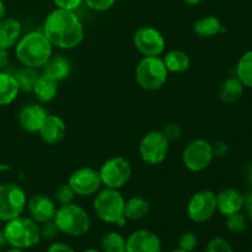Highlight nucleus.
<instances>
[{"label": "nucleus", "mask_w": 252, "mask_h": 252, "mask_svg": "<svg viewBox=\"0 0 252 252\" xmlns=\"http://www.w3.org/2000/svg\"><path fill=\"white\" fill-rule=\"evenodd\" d=\"M42 32L59 49L76 48L84 39V26L78 15L58 7L47 15Z\"/></svg>", "instance_id": "obj_1"}, {"label": "nucleus", "mask_w": 252, "mask_h": 252, "mask_svg": "<svg viewBox=\"0 0 252 252\" xmlns=\"http://www.w3.org/2000/svg\"><path fill=\"white\" fill-rule=\"evenodd\" d=\"M53 46L42 31H31L20 37L15 54L20 63L30 68H39L52 57Z\"/></svg>", "instance_id": "obj_2"}, {"label": "nucleus", "mask_w": 252, "mask_h": 252, "mask_svg": "<svg viewBox=\"0 0 252 252\" xmlns=\"http://www.w3.org/2000/svg\"><path fill=\"white\" fill-rule=\"evenodd\" d=\"M2 231L6 243L15 249H31L41 241L38 223L27 217L20 216L6 221Z\"/></svg>", "instance_id": "obj_3"}, {"label": "nucleus", "mask_w": 252, "mask_h": 252, "mask_svg": "<svg viewBox=\"0 0 252 252\" xmlns=\"http://www.w3.org/2000/svg\"><path fill=\"white\" fill-rule=\"evenodd\" d=\"M126 201L118 189H107L98 191L94 199V211L100 220L123 226L127 223L125 217Z\"/></svg>", "instance_id": "obj_4"}, {"label": "nucleus", "mask_w": 252, "mask_h": 252, "mask_svg": "<svg viewBox=\"0 0 252 252\" xmlns=\"http://www.w3.org/2000/svg\"><path fill=\"white\" fill-rule=\"evenodd\" d=\"M53 221L61 233L70 236L85 235L91 226L88 212L75 203L64 204L57 208Z\"/></svg>", "instance_id": "obj_5"}, {"label": "nucleus", "mask_w": 252, "mask_h": 252, "mask_svg": "<svg viewBox=\"0 0 252 252\" xmlns=\"http://www.w3.org/2000/svg\"><path fill=\"white\" fill-rule=\"evenodd\" d=\"M169 75L164 59L160 57H144L135 68V80L147 91H157L165 85Z\"/></svg>", "instance_id": "obj_6"}, {"label": "nucleus", "mask_w": 252, "mask_h": 252, "mask_svg": "<svg viewBox=\"0 0 252 252\" xmlns=\"http://www.w3.org/2000/svg\"><path fill=\"white\" fill-rule=\"evenodd\" d=\"M27 206L24 189L15 184L0 185V220L9 221L20 217Z\"/></svg>", "instance_id": "obj_7"}, {"label": "nucleus", "mask_w": 252, "mask_h": 252, "mask_svg": "<svg viewBox=\"0 0 252 252\" xmlns=\"http://www.w3.org/2000/svg\"><path fill=\"white\" fill-rule=\"evenodd\" d=\"M98 172L102 185L107 189H120L129 181L132 176V166L125 158L115 157L106 160Z\"/></svg>", "instance_id": "obj_8"}, {"label": "nucleus", "mask_w": 252, "mask_h": 252, "mask_svg": "<svg viewBox=\"0 0 252 252\" xmlns=\"http://www.w3.org/2000/svg\"><path fill=\"white\" fill-rule=\"evenodd\" d=\"M170 142L161 130L148 132L139 143V155L149 165H159L166 159Z\"/></svg>", "instance_id": "obj_9"}, {"label": "nucleus", "mask_w": 252, "mask_h": 252, "mask_svg": "<svg viewBox=\"0 0 252 252\" xmlns=\"http://www.w3.org/2000/svg\"><path fill=\"white\" fill-rule=\"evenodd\" d=\"M214 159L212 143L206 139H194L186 145L182 153L184 165L193 172H201L212 164Z\"/></svg>", "instance_id": "obj_10"}, {"label": "nucleus", "mask_w": 252, "mask_h": 252, "mask_svg": "<svg viewBox=\"0 0 252 252\" xmlns=\"http://www.w3.org/2000/svg\"><path fill=\"white\" fill-rule=\"evenodd\" d=\"M217 212V194L211 189L196 192L187 204V216L194 223L209 220Z\"/></svg>", "instance_id": "obj_11"}, {"label": "nucleus", "mask_w": 252, "mask_h": 252, "mask_svg": "<svg viewBox=\"0 0 252 252\" xmlns=\"http://www.w3.org/2000/svg\"><path fill=\"white\" fill-rule=\"evenodd\" d=\"M133 43L137 51L144 57H160L166 46L161 32L150 26L138 29L133 36Z\"/></svg>", "instance_id": "obj_12"}, {"label": "nucleus", "mask_w": 252, "mask_h": 252, "mask_svg": "<svg viewBox=\"0 0 252 252\" xmlns=\"http://www.w3.org/2000/svg\"><path fill=\"white\" fill-rule=\"evenodd\" d=\"M68 185L76 196L86 197L95 194L102 186L100 172L93 167H80L69 176Z\"/></svg>", "instance_id": "obj_13"}, {"label": "nucleus", "mask_w": 252, "mask_h": 252, "mask_svg": "<svg viewBox=\"0 0 252 252\" xmlns=\"http://www.w3.org/2000/svg\"><path fill=\"white\" fill-rule=\"evenodd\" d=\"M161 249L159 236L147 229L134 231L126 240V252H161Z\"/></svg>", "instance_id": "obj_14"}, {"label": "nucleus", "mask_w": 252, "mask_h": 252, "mask_svg": "<svg viewBox=\"0 0 252 252\" xmlns=\"http://www.w3.org/2000/svg\"><path fill=\"white\" fill-rule=\"evenodd\" d=\"M27 211L30 218L33 219L36 223L43 224L46 221L53 220L57 207L52 198L44 194H34L27 201Z\"/></svg>", "instance_id": "obj_15"}, {"label": "nucleus", "mask_w": 252, "mask_h": 252, "mask_svg": "<svg viewBox=\"0 0 252 252\" xmlns=\"http://www.w3.org/2000/svg\"><path fill=\"white\" fill-rule=\"evenodd\" d=\"M47 110L39 103H29L21 108L19 113V123L26 132L38 133L46 121Z\"/></svg>", "instance_id": "obj_16"}, {"label": "nucleus", "mask_w": 252, "mask_h": 252, "mask_svg": "<svg viewBox=\"0 0 252 252\" xmlns=\"http://www.w3.org/2000/svg\"><path fill=\"white\" fill-rule=\"evenodd\" d=\"M66 126L63 118L56 115H48L38 134L41 139L48 145H56L61 143L65 137Z\"/></svg>", "instance_id": "obj_17"}, {"label": "nucleus", "mask_w": 252, "mask_h": 252, "mask_svg": "<svg viewBox=\"0 0 252 252\" xmlns=\"http://www.w3.org/2000/svg\"><path fill=\"white\" fill-rule=\"evenodd\" d=\"M245 204L243 194L235 189H225L217 194V211L228 217L230 214L241 212Z\"/></svg>", "instance_id": "obj_18"}, {"label": "nucleus", "mask_w": 252, "mask_h": 252, "mask_svg": "<svg viewBox=\"0 0 252 252\" xmlns=\"http://www.w3.org/2000/svg\"><path fill=\"white\" fill-rule=\"evenodd\" d=\"M22 26L15 19L0 20V48L7 49L16 46L21 37Z\"/></svg>", "instance_id": "obj_19"}, {"label": "nucleus", "mask_w": 252, "mask_h": 252, "mask_svg": "<svg viewBox=\"0 0 252 252\" xmlns=\"http://www.w3.org/2000/svg\"><path fill=\"white\" fill-rule=\"evenodd\" d=\"M32 93L34 94L36 98L41 103L51 102L52 100L56 98L57 94H58V81L54 80L51 76L46 75V74L39 75Z\"/></svg>", "instance_id": "obj_20"}, {"label": "nucleus", "mask_w": 252, "mask_h": 252, "mask_svg": "<svg viewBox=\"0 0 252 252\" xmlns=\"http://www.w3.org/2000/svg\"><path fill=\"white\" fill-rule=\"evenodd\" d=\"M43 68L44 74L53 78L58 83L61 80H64L65 78H68L71 70L70 62L66 58H64L63 56H52L47 61V63L44 64Z\"/></svg>", "instance_id": "obj_21"}, {"label": "nucleus", "mask_w": 252, "mask_h": 252, "mask_svg": "<svg viewBox=\"0 0 252 252\" xmlns=\"http://www.w3.org/2000/svg\"><path fill=\"white\" fill-rule=\"evenodd\" d=\"M20 88L14 75L0 71V106H6L16 100Z\"/></svg>", "instance_id": "obj_22"}, {"label": "nucleus", "mask_w": 252, "mask_h": 252, "mask_svg": "<svg viewBox=\"0 0 252 252\" xmlns=\"http://www.w3.org/2000/svg\"><path fill=\"white\" fill-rule=\"evenodd\" d=\"M150 212V204L145 198L139 196L130 197L126 201L125 217L127 220H140Z\"/></svg>", "instance_id": "obj_23"}, {"label": "nucleus", "mask_w": 252, "mask_h": 252, "mask_svg": "<svg viewBox=\"0 0 252 252\" xmlns=\"http://www.w3.org/2000/svg\"><path fill=\"white\" fill-rule=\"evenodd\" d=\"M244 88L238 78H229L221 83L219 86V98L224 103H234L241 98L244 94Z\"/></svg>", "instance_id": "obj_24"}, {"label": "nucleus", "mask_w": 252, "mask_h": 252, "mask_svg": "<svg viewBox=\"0 0 252 252\" xmlns=\"http://www.w3.org/2000/svg\"><path fill=\"white\" fill-rule=\"evenodd\" d=\"M164 63L169 71L181 74L189 70V65H191V59H189V54L185 53L184 51L174 49L165 54Z\"/></svg>", "instance_id": "obj_25"}, {"label": "nucleus", "mask_w": 252, "mask_h": 252, "mask_svg": "<svg viewBox=\"0 0 252 252\" xmlns=\"http://www.w3.org/2000/svg\"><path fill=\"white\" fill-rule=\"evenodd\" d=\"M193 31L199 37H213L224 32L221 21L217 16H204L197 20L193 25Z\"/></svg>", "instance_id": "obj_26"}, {"label": "nucleus", "mask_w": 252, "mask_h": 252, "mask_svg": "<svg viewBox=\"0 0 252 252\" xmlns=\"http://www.w3.org/2000/svg\"><path fill=\"white\" fill-rule=\"evenodd\" d=\"M236 78L244 86L252 89V51H248L241 56L236 65Z\"/></svg>", "instance_id": "obj_27"}, {"label": "nucleus", "mask_w": 252, "mask_h": 252, "mask_svg": "<svg viewBox=\"0 0 252 252\" xmlns=\"http://www.w3.org/2000/svg\"><path fill=\"white\" fill-rule=\"evenodd\" d=\"M14 76L15 79H16L20 90L31 93V91L33 90V86L39 75L37 74V71L34 70V68L24 66V68L19 69V70L14 74Z\"/></svg>", "instance_id": "obj_28"}, {"label": "nucleus", "mask_w": 252, "mask_h": 252, "mask_svg": "<svg viewBox=\"0 0 252 252\" xmlns=\"http://www.w3.org/2000/svg\"><path fill=\"white\" fill-rule=\"evenodd\" d=\"M103 252H126V239L117 231H110L101 239Z\"/></svg>", "instance_id": "obj_29"}, {"label": "nucleus", "mask_w": 252, "mask_h": 252, "mask_svg": "<svg viewBox=\"0 0 252 252\" xmlns=\"http://www.w3.org/2000/svg\"><path fill=\"white\" fill-rule=\"evenodd\" d=\"M225 225L231 234H241L248 229V219L241 212H238L226 217Z\"/></svg>", "instance_id": "obj_30"}, {"label": "nucleus", "mask_w": 252, "mask_h": 252, "mask_svg": "<svg viewBox=\"0 0 252 252\" xmlns=\"http://www.w3.org/2000/svg\"><path fill=\"white\" fill-rule=\"evenodd\" d=\"M75 196L76 194L74 193V191L71 189V187L69 186L68 184L61 185V186L56 189V193H54V198H56V201L58 202L61 206L73 203Z\"/></svg>", "instance_id": "obj_31"}, {"label": "nucleus", "mask_w": 252, "mask_h": 252, "mask_svg": "<svg viewBox=\"0 0 252 252\" xmlns=\"http://www.w3.org/2000/svg\"><path fill=\"white\" fill-rule=\"evenodd\" d=\"M204 252H234L230 244L223 238H214L207 244Z\"/></svg>", "instance_id": "obj_32"}, {"label": "nucleus", "mask_w": 252, "mask_h": 252, "mask_svg": "<svg viewBox=\"0 0 252 252\" xmlns=\"http://www.w3.org/2000/svg\"><path fill=\"white\" fill-rule=\"evenodd\" d=\"M197 244H198V239H197L196 234L192 233V231H187V233L182 234L181 238H180L179 249L187 252H192L196 249Z\"/></svg>", "instance_id": "obj_33"}, {"label": "nucleus", "mask_w": 252, "mask_h": 252, "mask_svg": "<svg viewBox=\"0 0 252 252\" xmlns=\"http://www.w3.org/2000/svg\"><path fill=\"white\" fill-rule=\"evenodd\" d=\"M39 233H41V239L53 240L54 238H57V235H58L61 231L57 228L56 223H54L53 220H49L42 224V226H39Z\"/></svg>", "instance_id": "obj_34"}, {"label": "nucleus", "mask_w": 252, "mask_h": 252, "mask_svg": "<svg viewBox=\"0 0 252 252\" xmlns=\"http://www.w3.org/2000/svg\"><path fill=\"white\" fill-rule=\"evenodd\" d=\"M161 132L164 133V135L166 137V139L169 140V142H175V140L180 139V137H181L182 127L181 125H179V123L171 122V123H167Z\"/></svg>", "instance_id": "obj_35"}, {"label": "nucleus", "mask_w": 252, "mask_h": 252, "mask_svg": "<svg viewBox=\"0 0 252 252\" xmlns=\"http://www.w3.org/2000/svg\"><path fill=\"white\" fill-rule=\"evenodd\" d=\"M86 5L94 11H107L115 5L116 0H84Z\"/></svg>", "instance_id": "obj_36"}, {"label": "nucleus", "mask_w": 252, "mask_h": 252, "mask_svg": "<svg viewBox=\"0 0 252 252\" xmlns=\"http://www.w3.org/2000/svg\"><path fill=\"white\" fill-rule=\"evenodd\" d=\"M83 1L84 0H53V2L58 9L70 10V11L78 9Z\"/></svg>", "instance_id": "obj_37"}, {"label": "nucleus", "mask_w": 252, "mask_h": 252, "mask_svg": "<svg viewBox=\"0 0 252 252\" xmlns=\"http://www.w3.org/2000/svg\"><path fill=\"white\" fill-rule=\"evenodd\" d=\"M47 252H75L70 245L64 243H53L48 248Z\"/></svg>", "instance_id": "obj_38"}, {"label": "nucleus", "mask_w": 252, "mask_h": 252, "mask_svg": "<svg viewBox=\"0 0 252 252\" xmlns=\"http://www.w3.org/2000/svg\"><path fill=\"white\" fill-rule=\"evenodd\" d=\"M212 148H213L214 157H224L228 153V145L224 142H216L212 144Z\"/></svg>", "instance_id": "obj_39"}, {"label": "nucleus", "mask_w": 252, "mask_h": 252, "mask_svg": "<svg viewBox=\"0 0 252 252\" xmlns=\"http://www.w3.org/2000/svg\"><path fill=\"white\" fill-rule=\"evenodd\" d=\"M9 64V52L7 49L0 48V71L4 70Z\"/></svg>", "instance_id": "obj_40"}, {"label": "nucleus", "mask_w": 252, "mask_h": 252, "mask_svg": "<svg viewBox=\"0 0 252 252\" xmlns=\"http://www.w3.org/2000/svg\"><path fill=\"white\" fill-rule=\"evenodd\" d=\"M244 206H246L249 219H250V221L252 223V196L249 199H245V204H244Z\"/></svg>", "instance_id": "obj_41"}, {"label": "nucleus", "mask_w": 252, "mask_h": 252, "mask_svg": "<svg viewBox=\"0 0 252 252\" xmlns=\"http://www.w3.org/2000/svg\"><path fill=\"white\" fill-rule=\"evenodd\" d=\"M5 15H6V7H5L2 0H0V20L4 19Z\"/></svg>", "instance_id": "obj_42"}, {"label": "nucleus", "mask_w": 252, "mask_h": 252, "mask_svg": "<svg viewBox=\"0 0 252 252\" xmlns=\"http://www.w3.org/2000/svg\"><path fill=\"white\" fill-rule=\"evenodd\" d=\"M184 2H186L187 5H191V6H194V5H198L201 4L203 0H182Z\"/></svg>", "instance_id": "obj_43"}, {"label": "nucleus", "mask_w": 252, "mask_h": 252, "mask_svg": "<svg viewBox=\"0 0 252 252\" xmlns=\"http://www.w3.org/2000/svg\"><path fill=\"white\" fill-rule=\"evenodd\" d=\"M6 243V239H5V235H4V231L0 230V248H2V246L5 245Z\"/></svg>", "instance_id": "obj_44"}, {"label": "nucleus", "mask_w": 252, "mask_h": 252, "mask_svg": "<svg viewBox=\"0 0 252 252\" xmlns=\"http://www.w3.org/2000/svg\"><path fill=\"white\" fill-rule=\"evenodd\" d=\"M5 252H24V250H21V249L12 248V249H10V250H7V251H5Z\"/></svg>", "instance_id": "obj_45"}, {"label": "nucleus", "mask_w": 252, "mask_h": 252, "mask_svg": "<svg viewBox=\"0 0 252 252\" xmlns=\"http://www.w3.org/2000/svg\"><path fill=\"white\" fill-rule=\"evenodd\" d=\"M170 252H187V251L181 250V249H175V250H172V251H170Z\"/></svg>", "instance_id": "obj_46"}, {"label": "nucleus", "mask_w": 252, "mask_h": 252, "mask_svg": "<svg viewBox=\"0 0 252 252\" xmlns=\"http://www.w3.org/2000/svg\"><path fill=\"white\" fill-rule=\"evenodd\" d=\"M84 252H100V251L95 250V249H89V250H85Z\"/></svg>", "instance_id": "obj_47"}]
</instances>
